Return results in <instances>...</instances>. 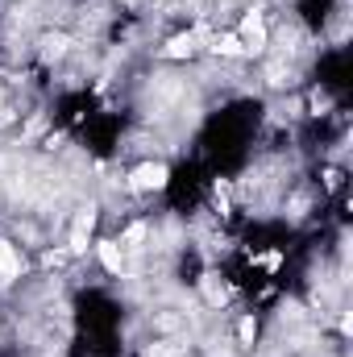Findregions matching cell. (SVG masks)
I'll list each match as a JSON object with an SVG mask.
<instances>
[{"label": "cell", "mask_w": 353, "mask_h": 357, "mask_svg": "<svg viewBox=\"0 0 353 357\" xmlns=\"http://www.w3.org/2000/svg\"><path fill=\"white\" fill-rule=\"evenodd\" d=\"M167 167L163 162H146V167H137L133 171V178H129V187L133 191H158V187H167Z\"/></svg>", "instance_id": "1"}, {"label": "cell", "mask_w": 353, "mask_h": 357, "mask_svg": "<svg viewBox=\"0 0 353 357\" xmlns=\"http://www.w3.org/2000/svg\"><path fill=\"white\" fill-rule=\"evenodd\" d=\"M237 38H241V46H246L250 54H262V50H266V25H262V17H258V13H250V17L241 21V33H237Z\"/></svg>", "instance_id": "2"}, {"label": "cell", "mask_w": 353, "mask_h": 357, "mask_svg": "<svg viewBox=\"0 0 353 357\" xmlns=\"http://www.w3.org/2000/svg\"><path fill=\"white\" fill-rule=\"evenodd\" d=\"M91 225H96V208H84L80 220H75V229H71V254H84V250H88Z\"/></svg>", "instance_id": "3"}, {"label": "cell", "mask_w": 353, "mask_h": 357, "mask_svg": "<svg viewBox=\"0 0 353 357\" xmlns=\"http://www.w3.org/2000/svg\"><path fill=\"white\" fill-rule=\"evenodd\" d=\"M17 274H21V254L8 241H0V282H13Z\"/></svg>", "instance_id": "4"}, {"label": "cell", "mask_w": 353, "mask_h": 357, "mask_svg": "<svg viewBox=\"0 0 353 357\" xmlns=\"http://www.w3.org/2000/svg\"><path fill=\"white\" fill-rule=\"evenodd\" d=\"M100 262H104V270L121 274V266H125V254H121V245H117V241H100Z\"/></svg>", "instance_id": "5"}, {"label": "cell", "mask_w": 353, "mask_h": 357, "mask_svg": "<svg viewBox=\"0 0 353 357\" xmlns=\"http://www.w3.org/2000/svg\"><path fill=\"white\" fill-rule=\"evenodd\" d=\"M187 54H195V33H179L167 46V59H187Z\"/></svg>", "instance_id": "6"}, {"label": "cell", "mask_w": 353, "mask_h": 357, "mask_svg": "<svg viewBox=\"0 0 353 357\" xmlns=\"http://www.w3.org/2000/svg\"><path fill=\"white\" fill-rule=\"evenodd\" d=\"M216 50H220V54H246V46H241L237 33H220V38H216Z\"/></svg>", "instance_id": "7"}, {"label": "cell", "mask_w": 353, "mask_h": 357, "mask_svg": "<svg viewBox=\"0 0 353 357\" xmlns=\"http://www.w3.org/2000/svg\"><path fill=\"white\" fill-rule=\"evenodd\" d=\"M42 46H46V59H59V54L67 50V38H46Z\"/></svg>", "instance_id": "8"}, {"label": "cell", "mask_w": 353, "mask_h": 357, "mask_svg": "<svg viewBox=\"0 0 353 357\" xmlns=\"http://www.w3.org/2000/svg\"><path fill=\"white\" fill-rule=\"evenodd\" d=\"M142 237H146V225H133V229L125 233V245H129V250H137V241H142Z\"/></svg>", "instance_id": "9"}, {"label": "cell", "mask_w": 353, "mask_h": 357, "mask_svg": "<svg viewBox=\"0 0 353 357\" xmlns=\"http://www.w3.org/2000/svg\"><path fill=\"white\" fill-rule=\"evenodd\" d=\"M142 357H179V354L171 349V345H150V349H146Z\"/></svg>", "instance_id": "10"}, {"label": "cell", "mask_w": 353, "mask_h": 357, "mask_svg": "<svg viewBox=\"0 0 353 357\" xmlns=\"http://www.w3.org/2000/svg\"><path fill=\"white\" fill-rule=\"evenodd\" d=\"M254 333H258L254 320H241V341H254Z\"/></svg>", "instance_id": "11"}]
</instances>
